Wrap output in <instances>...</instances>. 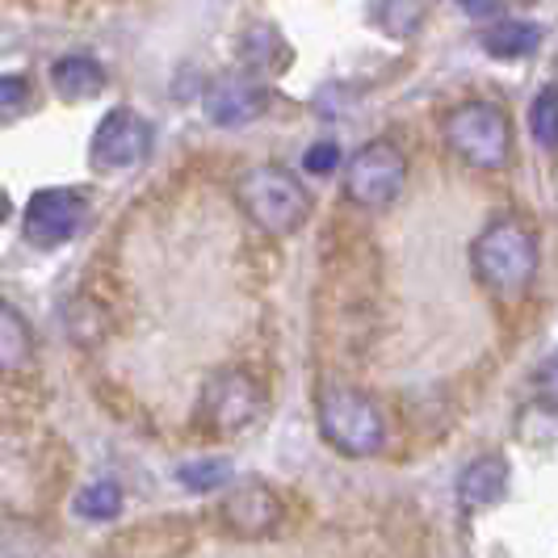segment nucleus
<instances>
[{"instance_id":"f8f14e48","label":"nucleus","mask_w":558,"mask_h":558,"mask_svg":"<svg viewBox=\"0 0 558 558\" xmlns=\"http://www.w3.org/2000/svg\"><path fill=\"white\" fill-rule=\"evenodd\" d=\"M51 88L63 101H88L106 88V72L101 63L88 56H63L51 63Z\"/></svg>"},{"instance_id":"2eb2a0df","label":"nucleus","mask_w":558,"mask_h":558,"mask_svg":"<svg viewBox=\"0 0 558 558\" xmlns=\"http://www.w3.org/2000/svg\"><path fill=\"white\" fill-rule=\"evenodd\" d=\"M517 437L530 449H555L558 437V412L550 399H533L517 412Z\"/></svg>"},{"instance_id":"0eeeda50","label":"nucleus","mask_w":558,"mask_h":558,"mask_svg":"<svg viewBox=\"0 0 558 558\" xmlns=\"http://www.w3.org/2000/svg\"><path fill=\"white\" fill-rule=\"evenodd\" d=\"M147 151H151V122L131 106H118L97 122L88 143V165L97 172H126L140 168Z\"/></svg>"},{"instance_id":"6ab92c4d","label":"nucleus","mask_w":558,"mask_h":558,"mask_svg":"<svg viewBox=\"0 0 558 558\" xmlns=\"http://www.w3.org/2000/svg\"><path fill=\"white\" fill-rule=\"evenodd\" d=\"M530 131H533V143H537L542 151H555V143H558V93H555V84H546V88L537 93V101L530 106Z\"/></svg>"},{"instance_id":"f257e3e1","label":"nucleus","mask_w":558,"mask_h":558,"mask_svg":"<svg viewBox=\"0 0 558 558\" xmlns=\"http://www.w3.org/2000/svg\"><path fill=\"white\" fill-rule=\"evenodd\" d=\"M235 202L248 215L252 227H260L265 235H294L311 219V194L307 185L278 165L248 168L235 181Z\"/></svg>"},{"instance_id":"423d86ee","label":"nucleus","mask_w":558,"mask_h":558,"mask_svg":"<svg viewBox=\"0 0 558 558\" xmlns=\"http://www.w3.org/2000/svg\"><path fill=\"white\" fill-rule=\"evenodd\" d=\"M260 416V387L244 369H215L202 383V399H197V420L206 433L215 437H235L244 433L252 420Z\"/></svg>"},{"instance_id":"aec40b11","label":"nucleus","mask_w":558,"mask_h":558,"mask_svg":"<svg viewBox=\"0 0 558 558\" xmlns=\"http://www.w3.org/2000/svg\"><path fill=\"white\" fill-rule=\"evenodd\" d=\"M29 106V81L26 76H0V122L26 113Z\"/></svg>"},{"instance_id":"a211bd4d","label":"nucleus","mask_w":558,"mask_h":558,"mask_svg":"<svg viewBox=\"0 0 558 558\" xmlns=\"http://www.w3.org/2000/svg\"><path fill=\"white\" fill-rule=\"evenodd\" d=\"M369 17H374V26L403 38V34H412L424 22V9H420V0H374Z\"/></svg>"},{"instance_id":"4468645a","label":"nucleus","mask_w":558,"mask_h":558,"mask_svg":"<svg viewBox=\"0 0 558 558\" xmlns=\"http://www.w3.org/2000/svg\"><path fill=\"white\" fill-rule=\"evenodd\" d=\"M34 357V332L22 311L0 303V374H22Z\"/></svg>"},{"instance_id":"412c9836","label":"nucleus","mask_w":558,"mask_h":558,"mask_svg":"<svg viewBox=\"0 0 558 558\" xmlns=\"http://www.w3.org/2000/svg\"><path fill=\"white\" fill-rule=\"evenodd\" d=\"M336 165H340V143H311L307 156H303V168L315 177H328Z\"/></svg>"},{"instance_id":"5701e85b","label":"nucleus","mask_w":558,"mask_h":558,"mask_svg":"<svg viewBox=\"0 0 558 558\" xmlns=\"http://www.w3.org/2000/svg\"><path fill=\"white\" fill-rule=\"evenodd\" d=\"M9 215H13V202H9V194L0 190V227L9 223Z\"/></svg>"},{"instance_id":"1a4fd4ad","label":"nucleus","mask_w":558,"mask_h":558,"mask_svg":"<svg viewBox=\"0 0 558 558\" xmlns=\"http://www.w3.org/2000/svg\"><path fill=\"white\" fill-rule=\"evenodd\" d=\"M219 517H223L227 533H235L244 542H256V537H269L286 521V504H281V496L269 483L248 478V483H240V487L227 492Z\"/></svg>"},{"instance_id":"4be33fe9","label":"nucleus","mask_w":558,"mask_h":558,"mask_svg":"<svg viewBox=\"0 0 558 558\" xmlns=\"http://www.w3.org/2000/svg\"><path fill=\"white\" fill-rule=\"evenodd\" d=\"M458 4H462L471 17H500V9H504L500 0H458Z\"/></svg>"},{"instance_id":"f03ea898","label":"nucleus","mask_w":558,"mask_h":558,"mask_svg":"<svg viewBox=\"0 0 558 558\" xmlns=\"http://www.w3.org/2000/svg\"><path fill=\"white\" fill-rule=\"evenodd\" d=\"M471 269L492 294H521L537 274V235L521 219H496L471 244Z\"/></svg>"},{"instance_id":"6e6552de","label":"nucleus","mask_w":558,"mask_h":558,"mask_svg":"<svg viewBox=\"0 0 558 558\" xmlns=\"http://www.w3.org/2000/svg\"><path fill=\"white\" fill-rule=\"evenodd\" d=\"M88 219V197L81 190H38L26 202V219H22V235L34 248H59L68 244Z\"/></svg>"},{"instance_id":"f3484780","label":"nucleus","mask_w":558,"mask_h":558,"mask_svg":"<svg viewBox=\"0 0 558 558\" xmlns=\"http://www.w3.org/2000/svg\"><path fill=\"white\" fill-rule=\"evenodd\" d=\"M227 478H231L227 458H194V462L177 466V483L190 492H219V487H227Z\"/></svg>"},{"instance_id":"39448f33","label":"nucleus","mask_w":558,"mask_h":558,"mask_svg":"<svg viewBox=\"0 0 558 558\" xmlns=\"http://www.w3.org/2000/svg\"><path fill=\"white\" fill-rule=\"evenodd\" d=\"M408 185V156L391 140L365 143L344 168V197L362 210H387Z\"/></svg>"},{"instance_id":"9b49d317","label":"nucleus","mask_w":558,"mask_h":558,"mask_svg":"<svg viewBox=\"0 0 558 558\" xmlns=\"http://www.w3.org/2000/svg\"><path fill=\"white\" fill-rule=\"evenodd\" d=\"M508 483H512L508 458L483 453L458 478V500H462V508H492V504H500L508 496Z\"/></svg>"},{"instance_id":"7ed1b4c3","label":"nucleus","mask_w":558,"mask_h":558,"mask_svg":"<svg viewBox=\"0 0 558 558\" xmlns=\"http://www.w3.org/2000/svg\"><path fill=\"white\" fill-rule=\"evenodd\" d=\"M315 420L324 441L344 458H369L387 446V420L378 403L353 387H324L315 399Z\"/></svg>"},{"instance_id":"9d476101","label":"nucleus","mask_w":558,"mask_h":558,"mask_svg":"<svg viewBox=\"0 0 558 558\" xmlns=\"http://www.w3.org/2000/svg\"><path fill=\"white\" fill-rule=\"evenodd\" d=\"M265 84L248 76V72H223V76H210L206 93H202V110L215 126H248L265 113Z\"/></svg>"},{"instance_id":"ddd939ff","label":"nucleus","mask_w":558,"mask_h":558,"mask_svg":"<svg viewBox=\"0 0 558 558\" xmlns=\"http://www.w3.org/2000/svg\"><path fill=\"white\" fill-rule=\"evenodd\" d=\"M483 51L496 59H521V56H533L537 51V43H542V29L533 26V22H512V17H496V26L483 29Z\"/></svg>"},{"instance_id":"dca6fc26","label":"nucleus","mask_w":558,"mask_h":558,"mask_svg":"<svg viewBox=\"0 0 558 558\" xmlns=\"http://www.w3.org/2000/svg\"><path fill=\"white\" fill-rule=\"evenodd\" d=\"M72 508H76L81 521H113L122 512V487L113 478L88 483V487H81V496H76Z\"/></svg>"},{"instance_id":"20e7f679","label":"nucleus","mask_w":558,"mask_h":558,"mask_svg":"<svg viewBox=\"0 0 558 558\" xmlns=\"http://www.w3.org/2000/svg\"><path fill=\"white\" fill-rule=\"evenodd\" d=\"M441 140L471 168L496 172L512 156V122L492 101H462L441 118Z\"/></svg>"}]
</instances>
